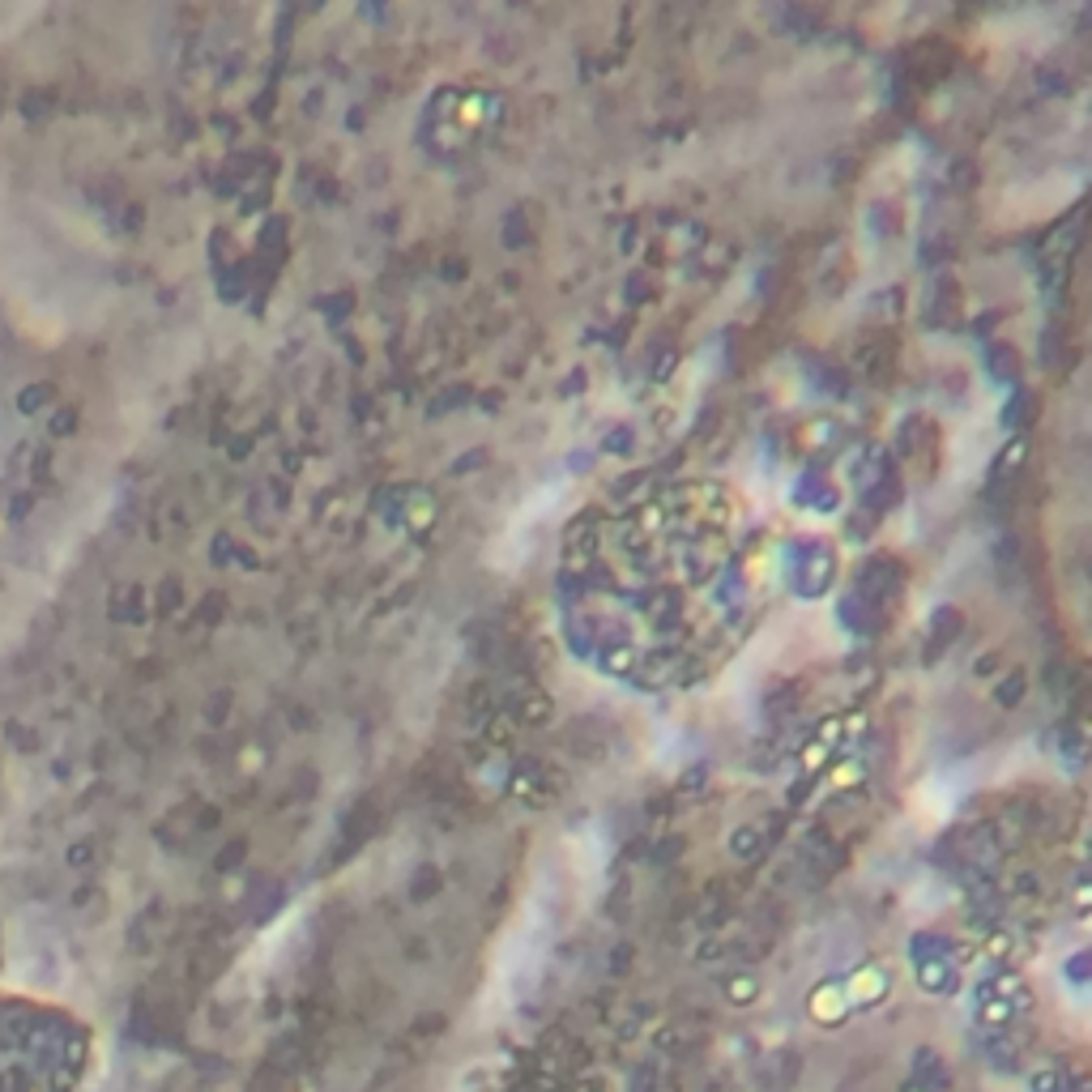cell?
<instances>
[{
  "label": "cell",
  "instance_id": "cell-1",
  "mask_svg": "<svg viewBox=\"0 0 1092 1092\" xmlns=\"http://www.w3.org/2000/svg\"><path fill=\"white\" fill-rule=\"evenodd\" d=\"M90 1063L73 1016L0 994V1092H77Z\"/></svg>",
  "mask_w": 1092,
  "mask_h": 1092
}]
</instances>
